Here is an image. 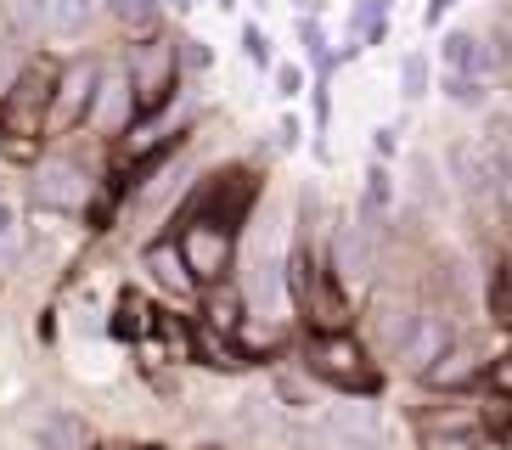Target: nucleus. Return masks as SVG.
I'll list each match as a JSON object with an SVG mask.
<instances>
[{
	"mask_svg": "<svg viewBox=\"0 0 512 450\" xmlns=\"http://www.w3.org/2000/svg\"><path fill=\"white\" fill-rule=\"evenodd\" d=\"M512 422V405H479L473 394H434L406 411V428L422 450H496V434Z\"/></svg>",
	"mask_w": 512,
	"mask_h": 450,
	"instance_id": "nucleus-1",
	"label": "nucleus"
},
{
	"mask_svg": "<svg viewBox=\"0 0 512 450\" xmlns=\"http://www.w3.org/2000/svg\"><path fill=\"white\" fill-rule=\"evenodd\" d=\"M299 360L304 372L316 377L321 389H332L338 400H377L383 394V372H377L372 349L355 332H310Z\"/></svg>",
	"mask_w": 512,
	"mask_h": 450,
	"instance_id": "nucleus-2",
	"label": "nucleus"
},
{
	"mask_svg": "<svg viewBox=\"0 0 512 450\" xmlns=\"http://www.w3.org/2000/svg\"><path fill=\"white\" fill-rule=\"evenodd\" d=\"M181 45L152 34V40H130V57H124V79H130V96H136V124L158 119L175 90H181Z\"/></svg>",
	"mask_w": 512,
	"mask_h": 450,
	"instance_id": "nucleus-3",
	"label": "nucleus"
},
{
	"mask_svg": "<svg viewBox=\"0 0 512 450\" xmlns=\"http://www.w3.org/2000/svg\"><path fill=\"white\" fill-rule=\"evenodd\" d=\"M259 197V175L254 169H220V175L197 180L192 197H186L181 209H175V231L192 220H209V225H226V231H242V220H248V209H254Z\"/></svg>",
	"mask_w": 512,
	"mask_h": 450,
	"instance_id": "nucleus-4",
	"label": "nucleus"
},
{
	"mask_svg": "<svg viewBox=\"0 0 512 450\" xmlns=\"http://www.w3.org/2000/svg\"><path fill=\"white\" fill-rule=\"evenodd\" d=\"M107 79V62L79 51V57L62 62L57 90H51V113H46V135H74L91 124V107H96V90Z\"/></svg>",
	"mask_w": 512,
	"mask_h": 450,
	"instance_id": "nucleus-5",
	"label": "nucleus"
},
{
	"mask_svg": "<svg viewBox=\"0 0 512 450\" xmlns=\"http://www.w3.org/2000/svg\"><path fill=\"white\" fill-rule=\"evenodd\" d=\"M242 304L254 321H276L287 327V315H293V287H287V254L276 242H259L254 254H248V270H242Z\"/></svg>",
	"mask_w": 512,
	"mask_h": 450,
	"instance_id": "nucleus-6",
	"label": "nucleus"
},
{
	"mask_svg": "<svg viewBox=\"0 0 512 450\" xmlns=\"http://www.w3.org/2000/svg\"><path fill=\"white\" fill-rule=\"evenodd\" d=\"M91 197H96V180L85 164L74 158H46V164H34V180H29V203L40 214H91Z\"/></svg>",
	"mask_w": 512,
	"mask_h": 450,
	"instance_id": "nucleus-7",
	"label": "nucleus"
},
{
	"mask_svg": "<svg viewBox=\"0 0 512 450\" xmlns=\"http://www.w3.org/2000/svg\"><path fill=\"white\" fill-rule=\"evenodd\" d=\"M175 242H181L186 270H192L197 287L231 282V270H237V231L209 225V220H192V225H181V231H175Z\"/></svg>",
	"mask_w": 512,
	"mask_h": 450,
	"instance_id": "nucleus-8",
	"label": "nucleus"
},
{
	"mask_svg": "<svg viewBox=\"0 0 512 450\" xmlns=\"http://www.w3.org/2000/svg\"><path fill=\"white\" fill-rule=\"evenodd\" d=\"M321 434H327V450H394V422L372 400L332 405L321 417Z\"/></svg>",
	"mask_w": 512,
	"mask_h": 450,
	"instance_id": "nucleus-9",
	"label": "nucleus"
},
{
	"mask_svg": "<svg viewBox=\"0 0 512 450\" xmlns=\"http://www.w3.org/2000/svg\"><path fill=\"white\" fill-rule=\"evenodd\" d=\"M451 344H456V321H451L445 310H439V304H422V310H417V327H411V338L400 344L394 366L422 383V377L434 372L439 360L451 355Z\"/></svg>",
	"mask_w": 512,
	"mask_h": 450,
	"instance_id": "nucleus-10",
	"label": "nucleus"
},
{
	"mask_svg": "<svg viewBox=\"0 0 512 450\" xmlns=\"http://www.w3.org/2000/svg\"><path fill=\"white\" fill-rule=\"evenodd\" d=\"M327 265H332V276L344 282V293H361L377 270V231H366L361 220H332Z\"/></svg>",
	"mask_w": 512,
	"mask_h": 450,
	"instance_id": "nucleus-11",
	"label": "nucleus"
},
{
	"mask_svg": "<svg viewBox=\"0 0 512 450\" xmlns=\"http://www.w3.org/2000/svg\"><path fill=\"white\" fill-rule=\"evenodd\" d=\"M417 310H422V299H411L406 287H377L372 304H366L372 344L383 349V355H400V344H406L411 327H417Z\"/></svg>",
	"mask_w": 512,
	"mask_h": 450,
	"instance_id": "nucleus-12",
	"label": "nucleus"
},
{
	"mask_svg": "<svg viewBox=\"0 0 512 450\" xmlns=\"http://www.w3.org/2000/svg\"><path fill=\"white\" fill-rule=\"evenodd\" d=\"M141 270H147V282L164 293V299H197L203 287L192 282V270H186V254L181 242H175V231H164V237H152L147 248H141Z\"/></svg>",
	"mask_w": 512,
	"mask_h": 450,
	"instance_id": "nucleus-13",
	"label": "nucleus"
},
{
	"mask_svg": "<svg viewBox=\"0 0 512 450\" xmlns=\"http://www.w3.org/2000/svg\"><path fill=\"white\" fill-rule=\"evenodd\" d=\"M85 130L113 135V141L136 130V96H130V79H124V68L102 79V90H96V107H91V124H85Z\"/></svg>",
	"mask_w": 512,
	"mask_h": 450,
	"instance_id": "nucleus-14",
	"label": "nucleus"
},
{
	"mask_svg": "<svg viewBox=\"0 0 512 450\" xmlns=\"http://www.w3.org/2000/svg\"><path fill=\"white\" fill-rule=\"evenodd\" d=\"M439 68L456 79H490L496 74V57H490V40L473 29H451L439 40Z\"/></svg>",
	"mask_w": 512,
	"mask_h": 450,
	"instance_id": "nucleus-15",
	"label": "nucleus"
},
{
	"mask_svg": "<svg viewBox=\"0 0 512 450\" xmlns=\"http://www.w3.org/2000/svg\"><path fill=\"white\" fill-rule=\"evenodd\" d=\"M34 450H91V422L79 411H62V405H46L40 417L29 422Z\"/></svg>",
	"mask_w": 512,
	"mask_h": 450,
	"instance_id": "nucleus-16",
	"label": "nucleus"
},
{
	"mask_svg": "<svg viewBox=\"0 0 512 450\" xmlns=\"http://www.w3.org/2000/svg\"><path fill=\"white\" fill-rule=\"evenodd\" d=\"M484 360H490V355H484L479 344H462V338H456L451 355L439 360V366L422 377V383H428L434 394H467V389H473V383L484 377Z\"/></svg>",
	"mask_w": 512,
	"mask_h": 450,
	"instance_id": "nucleus-17",
	"label": "nucleus"
},
{
	"mask_svg": "<svg viewBox=\"0 0 512 450\" xmlns=\"http://www.w3.org/2000/svg\"><path fill=\"white\" fill-rule=\"evenodd\" d=\"M389 17H394V0H355L349 6V17H344V51L338 57H355V51H366V45H383L389 40Z\"/></svg>",
	"mask_w": 512,
	"mask_h": 450,
	"instance_id": "nucleus-18",
	"label": "nucleus"
},
{
	"mask_svg": "<svg viewBox=\"0 0 512 450\" xmlns=\"http://www.w3.org/2000/svg\"><path fill=\"white\" fill-rule=\"evenodd\" d=\"M209 332H220V338H231L237 344L242 321H248V304H242V287L237 282H220V287H203V315H197Z\"/></svg>",
	"mask_w": 512,
	"mask_h": 450,
	"instance_id": "nucleus-19",
	"label": "nucleus"
},
{
	"mask_svg": "<svg viewBox=\"0 0 512 450\" xmlns=\"http://www.w3.org/2000/svg\"><path fill=\"white\" fill-rule=\"evenodd\" d=\"M102 12L119 23L130 40H152L164 29V0H102Z\"/></svg>",
	"mask_w": 512,
	"mask_h": 450,
	"instance_id": "nucleus-20",
	"label": "nucleus"
},
{
	"mask_svg": "<svg viewBox=\"0 0 512 450\" xmlns=\"http://www.w3.org/2000/svg\"><path fill=\"white\" fill-rule=\"evenodd\" d=\"M152 315H158V304H147L141 293H119L107 332H113L119 344H147V338H152Z\"/></svg>",
	"mask_w": 512,
	"mask_h": 450,
	"instance_id": "nucleus-21",
	"label": "nucleus"
},
{
	"mask_svg": "<svg viewBox=\"0 0 512 450\" xmlns=\"http://www.w3.org/2000/svg\"><path fill=\"white\" fill-rule=\"evenodd\" d=\"M389 209H394V169L366 164V192H361V214H355V220H361L366 231H377V225L389 220Z\"/></svg>",
	"mask_w": 512,
	"mask_h": 450,
	"instance_id": "nucleus-22",
	"label": "nucleus"
},
{
	"mask_svg": "<svg viewBox=\"0 0 512 450\" xmlns=\"http://www.w3.org/2000/svg\"><path fill=\"white\" fill-rule=\"evenodd\" d=\"M484 315L496 327H512V248H501L490 276H484Z\"/></svg>",
	"mask_w": 512,
	"mask_h": 450,
	"instance_id": "nucleus-23",
	"label": "nucleus"
},
{
	"mask_svg": "<svg viewBox=\"0 0 512 450\" xmlns=\"http://www.w3.org/2000/svg\"><path fill=\"white\" fill-rule=\"evenodd\" d=\"M271 400L282 405V411H293V417H310V411L321 405V383H316L310 372H299V377H293V372H276V377H271Z\"/></svg>",
	"mask_w": 512,
	"mask_h": 450,
	"instance_id": "nucleus-24",
	"label": "nucleus"
},
{
	"mask_svg": "<svg viewBox=\"0 0 512 450\" xmlns=\"http://www.w3.org/2000/svg\"><path fill=\"white\" fill-rule=\"evenodd\" d=\"M96 12H102V0H51L46 29L57 34V40H85L91 23H96Z\"/></svg>",
	"mask_w": 512,
	"mask_h": 450,
	"instance_id": "nucleus-25",
	"label": "nucleus"
},
{
	"mask_svg": "<svg viewBox=\"0 0 512 450\" xmlns=\"http://www.w3.org/2000/svg\"><path fill=\"white\" fill-rule=\"evenodd\" d=\"M428 90H434V62H428V51H406L400 57V102H428Z\"/></svg>",
	"mask_w": 512,
	"mask_h": 450,
	"instance_id": "nucleus-26",
	"label": "nucleus"
},
{
	"mask_svg": "<svg viewBox=\"0 0 512 450\" xmlns=\"http://www.w3.org/2000/svg\"><path fill=\"white\" fill-rule=\"evenodd\" d=\"M439 90H445V102L462 107V113H479L490 102V79H456V74H439Z\"/></svg>",
	"mask_w": 512,
	"mask_h": 450,
	"instance_id": "nucleus-27",
	"label": "nucleus"
},
{
	"mask_svg": "<svg viewBox=\"0 0 512 450\" xmlns=\"http://www.w3.org/2000/svg\"><path fill=\"white\" fill-rule=\"evenodd\" d=\"M484 394L490 400H512V349H501V355H490L484 360Z\"/></svg>",
	"mask_w": 512,
	"mask_h": 450,
	"instance_id": "nucleus-28",
	"label": "nucleus"
},
{
	"mask_svg": "<svg viewBox=\"0 0 512 450\" xmlns=\"http://www.w3.org/2000/svg\"><path fill=\"white\" fill-rule=\"evenodd\" d=\"M17 254H23V214L0 197V265H12Z\"/></svg>",
	"mask_w": 512,
	"mask_h": 450,
	"instance_id": "nucleus-29",
	"label": "nucleus"
},
{
	"mask_svg": "<svg viewBox=\"0 0 512 450\" xmlns=\"http://www.w3.org/2000/svg\"><path fill=\"white\" fill-rule=\"evenodd\" d=\"M242 57L254 62V68H276V62H271V40H265L259 23H242Z\"/></svg>",
	"mask_w": 512,
	"mask_h": 450,
	"instance_id": "nucleus-30",
	"label": "nucleus"
},
{
	"mask_svg": "<svg viewBox=\"0 0 512 450\" xmlns=\"http://www.w3.org/2000/svg\"><path fill=\"white\" fill-rule=\"evenodd\" d=\"M271 79H276V96H282V102H299L304 96V68L299 62H276Z\"/></svg>",
	"mask_w": 512,
	"mask_h": 450,
	"instance_id": "nucleus-31",
	"label": "nucleus"
},
{
	"mask_svg": "<svg viewBox=\"0 0 512 450\" xmlns=\"http://www.w3.org/2000/svg\"><path fill=\"white\" fill-rule=\"evenodd\" d=\"M394 152H400V130H389V124L372 130V164H389Z\"/></svg>",
	"mask_w": 512,
	"mask_h": 450,
	"instance_id": "nucleus-32",
	"label": "nucleus"
},
{
	"mask_svg": "<svg viewBox=\"0 0 512 450\" xmlns=\"http://www.w3.org/2000/svg\"><path fill=\"white\" fill-rule=\"evenodd\" d=\"M175 45H181V68H209L214 62L209 40H175Z\"/></svg>",
	"mask_w": 512,
	"mask_h": 450,
	"instance_id": "nucleus-33",
	"label": "nucleus"
},
{
	"mask_svg": "<svg viewBox=\"0 0 512 450\" xmlns=\"http://www.w3.org/2000/svg\"><path fill=\"white\" fill-rule=\"evenodd\" d=\"M299 141H304V124H299V113H282V119H276V147H287V152H293Z\"/></svg>",
	"mask_w": 512,
	"mask_h": 450,
	"instance_id": "nucleus-34",
	"label": "nucleus"
},
{
	"mask_svg": "<svg viewBox=\"0 0 512 450\" xmlns=\"http://www.w3.org/2000/svg\"><path fill=\"white\" fill-rule=\"evenodd\" d=\"M299 40L310 45V51H327V45H321V23H316V17H299Z\"/></svg>",
	"mask_w": 512,
	"mask_h": 450,
	"instance_id": "nucleus-35",
	"label": "nucleus"
},
{
	"mask_svg": "<svg viewBox=\"0 0 512 450\" xmlns=\"http://www.w3.org/2000/svg\"><path fill=\"white\" fill-rule=\"evenodd\" d=\"M456 0H428V6H422V29H439V17L451 12Z\"/></svg>",
	"mask_w": 512,
	"mask_h": 450,
	"instance_id": "nucleus-36",
	"label": "nucleus"
},
{
	"mask_svg": "<svg viewBox=\"0 0 512 450\" xmlns=\"http://www.w3.org/2000/svg\"><path fill=\"white\" fill-rule=\"evenodd\" d=\"M214 6H237V0H214Z\"/></svg>",
	"mask_w": 512,
	"mask_h": 450,
	"instance_id": "nucleus-37",
	"label": "nucleus"
}]
</instances>
